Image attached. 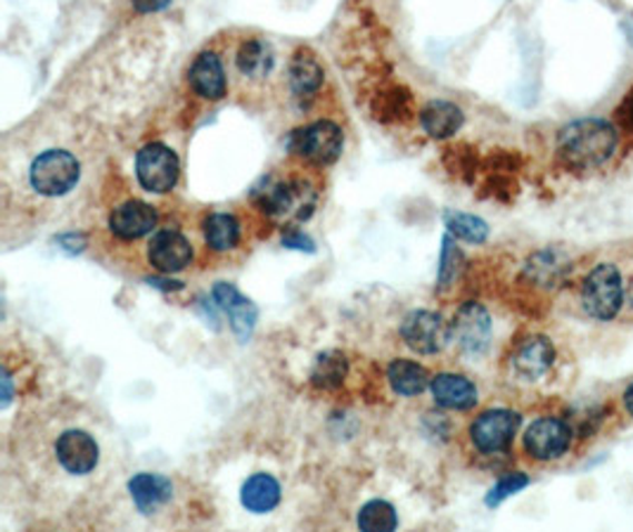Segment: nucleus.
Returning a JSON list of instances; mask_svg holds the SVG:
<instances>
[{
    "label": "nucleus",
    "mask_w": 633,
    "mask_h": 532,
    "mask_svg": "<svg viewBox=\"0 0 633 532\" xmlns=\"http://www.w3.org/2000/svg\"><path fill=\"white\" fill-rule=\"evenodd\" d=\"M617 128L610 121L589 117L567 123L557 135V154L570 169L591 171L603 167L617 150Z\"/></svg>",
    "instance_id": "obj_1"
},
{
    "label": "nucleus",
    "mask_w": 633,
    "mask_h": 532,
    "mask_svg": "<svg viewBox=\"0 0 633 532\" xmlns=\"http://www.w3.org/2000/svg\"><path fill=\"white\" fill-rule=\"evenodd\" d=\"M582 303L593 320L607 322L617 318L624 305V284L620 268L614 263L595 265L584 280Z\"/></svg>",
    "instance_id": "obj_2"
},
{
    "label": "nucleus",
    "mask_w": 633,
    "mask_h": 532,
    "mask_svg": "<svg viewBox=\"0 0 633 532\" xmlns=\"http://www.w3.org/2000/svg\"><path fill=\"white\" fill-rule=\"evenodd\" d=\"M81 167L75 154L65 150H48L36 157L29 171L31 188L46 197L67 194L79 182Z\"/></svg>",
    "instance_id": "obj_3"
},
{
    "label": "nucleus",
    "mask_w": 633,
    "mask_h": 532,
    "mask_svg": "<svg viewBox=\"0 0 633 532\" xmlns=\"http://www.w3.org/2000/svg\"><path fill=\"white\" fill-rule=\"evenodd\" d=\"M289 147L301 159L318 163V167H328L345 150V133L333 121H316L295 131L293 138H289Z\"/></svg>",
    "instance_id": "obj_4"
},
{
    "label": "nucleus",
    "mask_w": 633,
    "mask_h": 532,
    "mask_svg": "<svg viewBox=\"0 0 633 532\" xmlns=\"http://www.w3.org/2000/svg\"><path fill=\"white\" fill-rule=\"evenodd\" d=\"M178 173H180V163L176 152L161 142L145 144L136 157L138 182L148 192L155 194L171 192L178 182Z\"/></svg>",
    "instance_id": "obj_5"
},
{
    "label": "nucleus",
    "mask_w": 633,
    "mask_h": 532,
    "mask_svg": "<svg viewBox=\"0 0 633 532\" xmlns=\"http://www.w3.org/2000/svg\"><path fill=\"white\" fill-rule=\"evenodd\" d=\"M520 429V414L511 410H492L479 414L469 426V440L484 454L503 452L513 443Z\"/></svg>",
    "instance_id": "obj_6"
},
{
    "label": "nucleus",
    "mask_w": 633,
    "mask_h": 532,
    "mask_svg": "<svg viewBox=\"0 0 633 532\" xmlns=\"http://www.w3.org/2000/svg\"><path fill=\"white\" fill-rule=\"evenodd\" d=\"M572 429L563 419L544 416L536 419L524 433V450L538 462H553L572 448Z\"/></svg>",
    "instance_id": "obj_7"
},
{
    "label": "nucleus",
    "mask_w": 633,
    "mask_h": 532,
    "mask_svg": "<svg viewBox=\"0 0 633 532\" xmlns=\"http://www.w3.org/2000/svg\"><path fill=\"white\" fill-rule=\"evenodd\" d=\"M448 324L442 315L429 313V310H413L404 318L402 337L411 351L421 355L439 353L448 341Z\"/></svg>",
    "instance_id": "obj_8"
},
{
    "label": "nucleus",
    "mask_w": 633,
    "mask_h": 532,
    "mask_svg": "<svg viewBox=\"0 0 633 532\" xmlns=\"http://www.w3.org/2000/svg\"><path fill=\"white\" fill-rule=\"evenodd\" d=\"M454 332L458 345L469 355H479L486 351L492 339V318L486 313V308L479 303H465L454 320Z\"/></svg>",
    "instance_id": "obj_9"
},
{
    "label": "nucleus",
    "mask_w": 633,
    "mask_h": 532,
    "mask_svg": "<svg viewBox=\"0 0 633 532\" xmlns=\"http://www.w3.org/2000/svg\"><path fill=\"white\" fill-rule=\"evenodd\" d=\"M56 454L60 466L71 475H86L100 462V448L86 431H67L60 435Z\"/></svg>",
    "instance_id": "obj_10"
},
{
    "label": "nucleus",
    "mask_w": 633,
    "mask_h": 532,
    "mask_svg": "<svg viewBox=\"0 0 633 532\" xmlns=\"http://www.w3.org/2000/svg\"><path fill=\"white\" fill-rule=\"evenodd\" d=\"M264 211L280 218H304L314 209V192L301 182H280L268 188L261 199Z\"/></svg>",
    "instance_id": "obj_11"
},
{
    "label": "nucleus",
    "mask_w": 633,
    "mask_h": 532,
    "mask_svg": "<svg viewBox=\"0 0 633 532\" xmlns=\"http://www.w3.org/2000/svg\"><path fill=\"white\" fill-rule=\"evenodd\" d=\"M148 259L159 272H180L192 261V247L180 232L165 230L152 237L148 247Z\"/></svg>",
    "instance_id": "obj_12"
},
{
    "label": "nucleus",
    "mask_w": 633,
    "mask_h": 532,
    "mask_svg": "<svg viewBox=\"0 0 633 532\" xmlns=\"http://www.w3.org/2000/svg\"><path fill=\"white\" fill-rule=\"evenodd\" d=\"M211 297L219 305L224 313L230 318V327L233 332L238 334L243 341H247L255 332V324H257V305L251 303L249 299H245L243 293L235 289L228 282H219L214 287Z\"/></svg>",
    "instance_id": "obj_13"
},
{
    "label": "nucleus",
    "mask_w": 633,
    "mask_h": 532,
    "mask_svg": "<svg viewBox=\"0 0 633 532\" xmlns=\"http://www.w3.org/2000/svg\"><path fill=\"white\" fill-rule=\"evenodd\" d=\"M157 225V211L150 204L142 201H126V204L117 207L110 215V230L119 240H140L148 232H152Z\"/></svg>",
    "instance_id": "obj_14"
},
{
    "label": "nucleus",
    "mask_w": 633,
    "mask_h": 532,
    "mask_svg": "<svg viewBox=\"0 0 633 532\" xmlns=\"http://www.w3.org/2000/svg\"><path fill=\"white\" fill-rule=\"evenodd\" d=\"M555 362V348L546 337H532L513 355V372L524 381H536L544 377Z\"/></svg>",
    "instance_id": "obj_15"
},
{
    "label": "nucleus",
    "mask_w": 633,
    "mask_h": 532,
    "mask_svg": "<svg viewBox=\"0 0 633 532\" xmlns=\"http://www.w3.org/2000/svg\"><path fill=\"white\" fill-rule=\"evenodd\" d=\"M434 402L446 410H469L477 405L475 383L458 374H437L429 381Z\"/></svg>",
    "instance_id": "obj_16"
},
{
    "label": "nucleus",
    "mask_w": 633,
    "mask_h": 532,
    "mask_svg": "<svg viewBox=\"0 0 633 532\" xmlns=\"http://www.w3.org/2000/svg\"><path fill=\"white\" fill-rule=\"evenodd\" d=\"M190 86L205 100H221L226 96V71L214 52H200L190 67Z\"/></svg>",
    "instance_id": "obj_17"
},
{
    "label": "nucleus",
    "mask_w": 633,
    "mask_h": 532,
    "mask_svg": "<svg viewBox=\"0 0 633 532\" xmlns=\"http://www.w3.org/2000/svg\"><path fill=\"white\" fill-rule=\"evenodd\" d=\"M131 490V500L138 506V511L142 513H155L157 509L165 506L171 494H174V485L169 479L159 473H138L129 483Z\"/></svg>",
    "instance_id": "obj_18"
},
{
    "label": "nucleus",
    "mask_w": 633,
    "mask_h": 532,
    "mask_svg": "<svg viewBox=\"0 0 633 532\" xmlns=\"http://www.w3.org/2000/svg\"><path fill=\"white\" fill-rule=\"evenodd\" d=\"M463 121H465L463 109L446 100H432L421 112V123L425 128V133L437 140L456 135L461 131Z\"/></svg>",
    "instance_id": "obj_19"
},
{
    "label": "nucleus",
    "mask_w": 633,
    "mask_h": 532,
    "mask_svg": "<svg viewBox=\"0 0 633 532\" xmlns=\"http://www.w3.org/2000/svg\"><path fill=\"white\" fill-rule=\"evenodd\" d=\"M243 506L251 513H268L280 502V485L270 473H255L243 485Z\"/></svg>",
    "instance_id": "obj_20"
},
{
    "label": "nucleus",
    "mask_w": 633,
    "mask_h": 532,
    "mask_svg": "<svg viewBox=\"0 0 633 532\" xmlns=\"http://www.w3.org/2000/svg\"><path fill=\"white\" fill-rule=\"evenodd\" d=\"M323 79H325L323 67L309 50L295 52L293 64H289V86H293L295 96L304 98L316 93V90L323 86Z\"/></svg>",
    "instance_id": "obj_21"
},
{
    "label": "nucleus",
    "mask_w": 633,
    "mask_h": 532,
    "mask_svg": "<svg viewBox=\"0 0 633 532\" xmlns=\"http://www.w3.org/2000/svg\"><path fill=\"white\" fill-rule=\"evenodd\" d=\"M276 64L274 48L264 39H249L238 50V69L249 79H264Z\"/></svg>",
    "instance_id": "obj_22"
},
{
    "label": "nucleus",
    "mask_w": 633,
    "mask_h": 532,
    "mask_svg": "<svg viewBox=\"0 0 633 532\" xmlns=\"http://www.w3.org/2000/svg\"><path fill=\"white\" fill-rule=\"evenodd\" d=\"M387 379L392 383V389L399 395H406V398L421 395L429 387L427 372L418 362H411V360H394L389 364Z\"/></svg>",
    "instance_id": "obj_23"
},
{
    "label": "nucleus",
    "mask_w": 633,
    "mask_h": 532,
    "mask_svg": "<svg viewBox=\"0 0 633 532\" xmlns=\"http://www.w3.org/2000/svg\"><path fill=\"white\" fill-rule=\"evenodd\" d=\"M205 240L214 251H230L240 242V225L230 213H211L205 220Z\"/></svg>",
    "instance_id": "obj_24"
},
{
    "label": "nucleus",
    "mask_w": 633,
    "mask_h": 532,
    "mask_svg": "<svg viewBox=\"0 0 633 532\" xmlns=\"http://www.w3.org/2000/svg\"><path fill=\"white\" fill-rule=\"evenodd\" d=\"M347 370H349V364H347L345 355H342V353H323L316 360L314 372H311L314 387L316 389H325V391L337 389L339 383L345 381Z\"/></svg>",
    "instance_id": "obj_25"
},
{
    "label": "nucleus",
    "mask_w": 633,
    "mask_h": 532,
    "mask_svg": "<svg viewBox=\"0 0 633 532\" xmlns=\"http://www.w3.org/2000/svg\"><path fill=\"white\" fill-rule=\"evenodd\" d=\"M527 272L532 274L534 282L553 287L555 282L563 280V274L567 272V259L557 251H541L530 261Z\"/></svg>",
    "instance_id": "obj_26"
},
{
    "label": "nucleus",
    "mask_w": 633,
    "mask_h": 532,
    "mask_svg": "<svg viewBox=\"0 0 633 532\" xmlns=\"http://www.w3.org/2000/svg\"><path fill=\"white\" fill-rule=\"evenodd\" d=\"M396 525H399L396 511L385 500H373L358 513V528L366 532H389Z\"/></svg>",
    "instance_id": "obj_27"
},
{
    "label": "nucleus",
    "mask_w": 633,
    "mask_h": 532,
    "mask_svg": "<svg viewBox=\"0 0 633 532\" xmlns=\"http://www.w3.org/2000/svg\"><path fill=\"white\" fill-rule=\"evenodd\" d=\"M446 228L451 234L469 244H482L486 242V237H489V225H486L482 218L469 213H448Z\"/></svg>",
    "instance_id": "obj_28"
},
{
    "label": "nucleus",
    "mask_w": 633,
    "mask_h": 532,
    "mask_svg": "<svg viewBox=\"0 0 633 532\" xmlns=\"http://www.w3.org/2000/svg\"><path fill=\"white\" fill-rule=\"evenodd\" d=\"M530 485V479L524 473H508L492 488V492L486 494V506H498L501 502H505L513 494H517L520 490H524Z\"/></svg>",
    "instance_id": "obj_29"
},
{
    "label": "nucleus",
    "mask_w": 633,
    "mask_h": 532,
    "mask_svg": "<svg viewBox=\"0 0 633 532\" xmlns=\"http://www.w3.org/2000/svg\"><path fill=\"white\" fill-rule=\"evenodd\" d=\"M461 259H463V255H461V251L454 247V240H451V237H444L442 265H439V284H442V287H448L451 282L456 280Z\"/></svg>",
    "instance_id": "obj_30"
},
{
    "label": "nucleus",
    "mask_w": 633,
    "mask_h": 532,
    "mask_svg": "<svg viewBox=\"0 0 633 532\" xmlns=\"http://www.w3.org/2000/svg\"><path fill=\"white\" fill-rule=\"evenodd\" d=\"M283 244L289 249H299V251H314V242L306 237L304 232H289L283 237Z\"/></svg>",
    "instance_id": "obj_31"
},
{
    "label": "nucleus",
    "mask_w": 633,
    "mask_h": 532,
    "mask_svg": "<svg viewBox=\"0 0 633 532\" xmlns=\"http://www.w3.org/2000/svg\"><path fill=\"white\" fill-rule=\"evenodd\" d=\"M133 10L140 14H150V12H159L171 6V0H131Z\"/></svg>",
    "instance_id": "obj_32"
},
{
    "label": "nucleus",
    "mask_w": 633,
    "mask_h": 532,
    "mask_svg": "<svg viewBox=\"0 0 633 532\" xmlns=\"http://www.w3.org/2000/svg\"><path fill=\"white\" fill-rule=\"evenodd\" d=\"M624 408H626V412L633 416V383L624 391Z\"/></svg>",
    "instance_id": "obj_33"
},
{
    "label": "nucleus",
    "mask_w": 633,
    "mask_h": 532,
    "mask_svg": "<svg viewBox=\"0 0 633 532\" xmlns=\"http://www.w3.org/2000/svg\"><path fill=\"white\" fill-rule=\"evenodd\" d=\"M3 387H6V393H3V405H8L10 402V374L3 372Z\"/></svg>",
    "instance_id": "obj_34"
},
{
    "label": "nucleus",
    "mask_w": 633,
    "mask_h": 532,
    "mask_svg": "<svg viewBox=\"0 0 633 532\" xmlns=\"http://www.w3.org/2000/svg\"><path fill=\"white\" fill-rule=\"evenodd\" d=\"M624 301L633 308V280H631V282H629V287L624 289Z\"/></svg>",
    "instance_id": "obj_35"
}]
</instances>
